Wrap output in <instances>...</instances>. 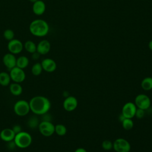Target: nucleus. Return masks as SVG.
<instances>
[{"label": "nucleus", "instance_id": "nucleus-1", "mask_svg": "<svg viewBox=\"0 0 152 152\" xmlns=\"http://www.w3.org/2000/svg\"><path fill=\"white\" fill-rule=\"evenodd\" d=\"M28 102L30 110L38 115H42L47 113L51 107L50 100L43 96H34Z\"/></svg>", "mask_w": 152, "mask_h": 152}, {"label": "nucleus", "instance_id": "nucleus-2", "mask_svg": "<svg viewBox=\"0 0 152 152\" xmlns=\"http://www.w3.org/2000/svg\"><path fill=\"white\" fill-rule=\"evenodd\" d=\"M29 30L31 34L36 37H44L49 31L48 23L44 20L36 19L31 22L29 25Z\"/></svg>", "mask_w": 152, "mask_h": 152}, {"label": "nucleus", "instance_id": "nucleus-3", "mask_svg": "<svg viewBox=\"0 0 152 152\" xmlns=\"http://www.w3.org/2000/svg\"><path fill=\"white\" fill-rule=\"evenodd\" d=\"M14 141L17 147L26 148L31 145L32 142V137L28 132L22 131L15 134Z\"/></svg>", "mask_w": 152, "mask_h": 152}, {"label": "nucleus", "instance_id": "nucleus-4", "mask_svg": "<svg viewBox=\"0 0 152 152\" xmlns=\"http://www.w3.org/2000/svg\"><path fill=\"white\" fill-rule=\"evenodd\" d=\"M14 112L19 116L27 115L30 111L29 102L25 100H19L14 105Z\"/></svg>", "mask_w": 152, "mask_h": 152}, {"label": "nucleus", "instance_id": "nucleus-5", "mask_svg": "<svg viewBox=\"0 0 152 152\" xmlns=\"http://www.w3.org/2000/svg\"><path fill=\"white\" fill-rule=\"evenodd\" d=\"M113 148L116 152H129L131 146L128 140L123 138H119L113 142Z\"/></svg>", "mask_w": 152, "mask_h": 152}, {"label": "nucleus", "instance_id": "nucleus-6", "mask_svg": "<svg viewBox=\"0 0 152 152\" xmlns=\"http://www.w3.org/2000/svg\"><path fill=\"white\" fill-rule=\"evenodd\" d=\"M38 128L40 134L44 137H50L55 132V125L51 121H41Z\"/></svg>", "mask_w": 152, "mask_h": 152}, {"label": "nucleus", "instance_id": "nucleus-7", "mask_svg": "<svg viewBox=\"0 0 152 152\" xmlns=\"http://www.w3.org/2000/svg\"><path fill=\"white\" fill-rule=\"evenodd\" d=\"M134 103L137 108L147 110L150 107L151 100L147 95L145 94H140L135 97Z\"/></svg>", "mask_w": 152, "mask_h": 152}, {"label": "nucleus", "instance_id": "nucleus-8", "mask_svg": "<svg viewBox=\"0 0 152 152\" xmlns=\"http://www.w3.org/2000/svg\"><path fill=\"white\" fill-rule=\"evenodd\" d=\"M10 75L11 80L14 83H20L24 81L26 78V74L23 69L15 66L10 70Z\"/></svg>", "mask_w": 152, "mask_h": 152}, {"label": "nucleus", "instance_id": "nucleus-9", "mask_svg": "<svg viewBox=\"0 0 152 152\" xmlns=\"http://www.w3.org/2000/svg\"><path fill=\"white\" fill-rule=\"evenodd\" d=\"M7 48L10 53L16 55L21 52L24 48V45L18 39H14L8 42Z\"/></svg>", "mask_w": 152, "mask_h": 152}, {"label": "nucleus", "instance_id": "nucleus-10", "mask_svg": "<svg viewBox=\"0 0 152 152\" xmlns=\"http://www.w3.org/2000/svg\"><path fill=\"white\" fill-rule=\"evenodd\" d=\"M137 109V107L134 103L128 102L123 106L121 113L125 116V118L132 119L135 116Z\"/></svg>", "mask_w": 152, "mask_h": 152}, {"label": "nucleus", "instance_id": "nucleus-11", "mask_svg": "<svg viewBox=\"0 0 152 152\" xmlns=\"http://www.w3.org/2000/svg\"><path fill=\"white\" fill-rule=\"evenodd\" d=\"M78 106V100L77 98L72 96H67L63 102V107L67 112L74 110Z\"/></svg>", "mask_w": 152, "mask_h": 152}, {"label": "nucleus", "instance_id": "nucleus-12", "mask_svg": "<svg viewBox=\"0 0 152 152\" xmlns=\"http://www.w3.org/2000/svg\"><path fill=\"white\" fill-rule=\"evenodd\" d=\"M2 62L5 67L8 69L11 70L12 68L16 66L17 58L15 56V55L11 53H7L4 55Z\"/></svg>", "mask_w": 152, "mask_h": 152}, {"label": "nucleus", "instance_id": "nucleus-13", "mask_svg": "<svg viewBox=\"0 0 152 152\" xmlns=\"http://www.w3.org/2000/svg\"><path fill=\"white\" fill-rule=\"evenodd\" d=\"M43 70L48 72H52L56 69V62L51 58H45L41 62Z\"/></svg>", "mask_w": 152, "mask_h": 152}, {"label": "nucleus", "instance_id": "nucleus-14", "mask_svg": "<svg viewBox=\"0 0 152 152\" xmlns=\"http://www.w3.org/2000/svg\"><path fill=\"white\" fill-rule=\"evenodd\" d=\"M50 43L46 39L42 40L37 45V52L40 55H46L48 53L50 50Z\"/></svg>", "mask_w": 152, "mask_h": 152}, {"label": "nucleus", "instance_id": "nucleus-15", "mask_svg": "<svg viewBox=\"0 0 152 152\" xmlns=\"http://www.w3.org/2000/svg\"><path fill=\"white\" fill-rule=\"evenodd\" d=\"M15 134L12 128H5L0 132V138L5 142H9L14 140Z\"/></svg>", "mask_w": 152, "mask_h": 152}, {"label": "nucleus", "instance_id": "nucleus-16", "mask_svg": "<svg viewBox=\"0 0 152 152\" xmlns=\"http://www.w3.org/2000/svg\"><path fill=\"white\" fill-rule=\"evenodd\" d=\"M33 12L36 15H41L44 14L46 10L45 3L42 0H38L33 3L32 7Z\"/></svg>", "mask_w": 152, "mask_h": 152}, {"label": "nucleus", "instance_id": "nucleus-17", "mask_svg": "<svg viewBox=\"0 0 152 152\" xmlns=\"http://www.w3.org/2000/svg\"><path fill=\"white\" fill-rule=\"evenodd\" d=\"M10 93L14 96H20L23 92L22 86L20 83H14L10 84Z\"/></svg>", "mask_w": 152, "mask_h": 152}, {"label": "nucleus", "instance_id": "nucleus-18", "mask_svg": "<svg viewBox=\"0 0 152 152\" xmlns=\"http://www.w3.org/2000/svg\"><path fill=\"white\" fill-rule=\"evenodd\" d=\"M29 64V59L26 56H20L18 58H17V62H16V66L24 69L26 68Z\"/></svg>", "mask_w": 152, "mask_h": 152}, {"label": "nucleus", "instance_id": "nucleus-19", "mask_svg": "<svg viewBox=\"0 0 152 152\" xmlns=\"http://www.w3.org/2000/svg\"><path fill=\"white\" fill-rule=\"evenodd\" d=\"M24 48L27 52L32 54L36 52L37 45L31 40H27L24 44Z\"/></svg>", "mask_w": 152, "mask_h": 152}, {"label": "nucleus", "instance_id": "nucleus-20", "mask_svg": "<svg viewBox=\"0 0 152 152\" xmlns=\"http://www.w3.org/2000/svg\"><path fill=\"white\" fill-rule=\"evenodd\" d=\"M11 80L10 74L6 72H0V85L2 86H7L10 84Z\"/></svg>", "mask_w": 152, "mask_h": 152}, {"label": "nucleus", "instance_id": "nucleus-21", "mask_svg": "<svg viewBox=\"0 0 152 152\" xmlns=\"http://www.w3.org/2000/svg\"><path fill=\"white\" fill-rule=\"evenodd\" d=\"M141 86L144 90L149 91L152 89V77H145L141 83Z\"/></svg>", "mask_w": 152, "mask_h": 152}, {"label": "nucleus", "instance_id": "nucleus-22", "mask_svg": "<svg viewBox=\"0 0 152 152\" xmlns=\"http://www.w3.org/2000/svg\"><path fill=\"white\" fill-rule=\"evenodd\" d=\"M67 131L66 126L63 124H57L55 125V132L59 136H64Z\"/></svg>", "mask_w": 152, "mask_h": 152}, {"label": "nucleus", "instance_id": "nucleus-23", "mask_svg": "<svg viewBox=\"0 0 152 152\" xmlns=\"http://www.w3.org/2000/svg\"><path fill=\"white\" fill-rule=\"evenodd\" d=\"M43 71V68L41 65V63L39 62H36L31 67V71L33 75L35 76H38L40 75Z\"/></svg>", "mask_w": 152, "mask_h": 152}, {"label": "nucleus", "instance_id": "nucleus-24", "mask_svg": "<svg viewBox=\"0 0 152 152\" xmlns=\"http://www.w3.org/2000/svg\"><path fill=\"white\" fill-rule=\"evenodd\" d=\"M121 123L123 128L126 131L131 130L134 126V122L131 118H125Z\"/></svg>", "mask_w": 152, "mask_h": 152}, {"label": "nucleus", "instance_id": "nucleus-25", "mask_svg": "<svg viewBox=\"0 0 152 152\" xmlns=\"http://www.w3.org/2000/svg\"><path fill=\"white\" fill-rule=\"evenodd\" d=\"M39 119L36 116H31L30 117L27 121V125L28 127H30V128H36L38 127L39 125Z\"/></svg>", "mask_w": 152, "mask_h": 152}, {"label": "nucleus", "instance_id": "nucleus-26", "mask_svg": "<svg viewBox=\"0 0 152 152\" xmlns=\"http://www.w3.org/2000/svg\"><path fill=\"white\" fill-rule=\"evenodd\" d=\"M3 36L5 38V39L10 41L12 39H14V36H15V34L14 32L12 30L8 28L6 29L4 33H3Z\"/></svg>", "mask_w": 152, "mask_h": 152}, {"label": "nucleus", "instance_id": "nucleus-27", "mask_svg": "<svg viewBox=\"0 0 152 152\" xmlns=\"http://www.w3.org/2000/svg\"><path fill=\"white\" fill-rule=\"evenodd\" d=\"M102 147L104 150L109 151L113 148V142L109 140H105L102 143Z\"/></svg>", "mask_w": 152, "mask_h": 152}, {"label": "nucleus", "instance_id": "nucleus-28", "mask_svg": "<svg viewBox=\"0 0 152 152\" xmlns=\"http://www.w3.org/2000/svg\"><path fill=\"white\" fill-rule=\"evenodd\" d=\"M144 115H145V110L139 109V108L137 109L135 115V116H136V118H137L138 119H141L144 116Z\"/></svg>", "mask_w": 152, "mask_h": 152}, {"label": "nucleus", "instance_id": "nucleus-29", "mask_svg": "<svg viewBox=\"0 0 152 152\" xmlns=\"http://www.w3.org/2000/svg\"><path fill=\"white\" fill-rule=\"evenodd\" d=\"M12 129L13 130V131L14 132V133L15 134L20 132L22 131V128H21V126L19 125H15L12 128Z\"/></svg>", "mask_w": 152, "mask_h": 152}, {"label": "nucleus", "instance_id": "nucleus-30", "mask_svg": "<svg viewBox=\"0 0 152 152\" xmlns=\"http://www.w3.org/2000/svg\"><path fill=\"white\" fill-rule=\"evenodd\" d=\"M7 143H8V145H7L8 148L9 149H10V150H12L14 148H15L17 147L15 144V142H14V140L9 141V142H7Z\"/></svg>", "mask_w": 152, "mask_h": 152}, {"label": "nucleus", "instance_id": "nucleus-31", "mask_svg": "<svg viewBox=\"0 0 152 152\" xmlns=\"http://www.w3.org/2000/svg\"><path fill=\"white\" fill-rule=\"evenodd\" d=\"M40 55L36 51V52H35L34 53H32L31 58H32V59H34V60H37V59H38L39 58Z\"/></svg>", "mask_w": 152, "mask_h": 152}, {"label": "nucleus", "instance_id": "nucleus-32", "mask_svg": "<svg viewBox=\"0 0 152 152\" xmlns=\"http://www.w3.org/2000/svg\"><path fill=\"white\" fill-rule=\"evenodd\" d=\"M74 152H87V150H86L85 148L80 147V148H77V149L75 150Z\"/></svg>", "mask_w": 152, "mask_h": 152}, {"label": "nucleus", "instance_id": "nucleus-33", "mask_svg": "<svg viewBox=\"0 0 152 152\" xmlns=\"http://www.w3.org/2000/svg\"><path fill=\"white\" fill-rule=\"evenodd\" d=\"M125 118H125V116H124L122 113H121V114L119 115V121H120L121 122H122V121H123Z\"/></svg>", "mask_w": 152, "mask_h": 152}, {"label": "nucleus", "instance_id": "nucleus-34", "mask_svg": "<svg viewBox=\"0 0 152 152\" xmlns=\"http://www.w3.org/2000/svg\"><path fill=\"white\" fill-rule=\"evenodd\" d=\"M148 48L152 51V40H151L148 43Z\"/></svg>", "mask_w": 152, "mask_h": 152}, {"label": "nucleus", "instance_id": "nucleus-35", "mask_svg": "<svg viewBox=\"0 0 152 152\" xmlns=\"http://www.w3.org/2000/svg\"><path fill=\"white\" fill-rule=\"evenodd\" d=\"M37 1H38V0H29V1H30V2H32L33 4V3H34L35 2H36Z\"/></svg>", "mask_w": 152, "mask_h": 152}, {"label": "nucleus", "instance_id": "nucleus-36", "mask_svg": "<svg viewBox=\"0 0 152 152\" xmlns=\"http://www.w3.org/2000/svg\"><path fill=\"white\" fill-rule=\"evenodd\" d=\"M67 152H70V151H67Z\"/></svg>", "mask_w": 152, "mask_h": 152}]
</instances>
